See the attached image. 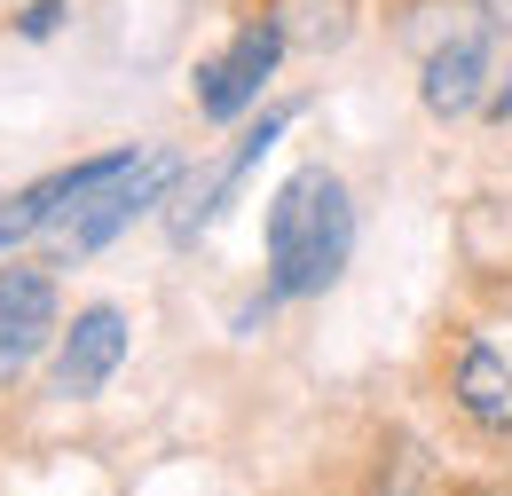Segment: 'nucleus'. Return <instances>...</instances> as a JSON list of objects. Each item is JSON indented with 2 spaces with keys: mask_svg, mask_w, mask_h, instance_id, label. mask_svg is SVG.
<instances>
[{
  "mask_svg": "<svg viewBox=\"0 0 512 496\" xmlns=\"http://www.w3.org/2000/svg\"><path fill=\"white\" fill-rule=\"evenodd\" d=\"M260 252H268V292L276 300H323L347 260H355V197L331 166H300L284 174L260 221Z\"/></svg>",
  "mask_w": 512,
  "mask_h": 496,
  "instance_id": "1",
  "label": "nucleus"
},
{
  "mask_svg": "<svg viewBox=\"0 0 512 496\" xmlns=\"http://www.w3.org/2000/svg\"><path fill=\"white\" fill-rule=\"evenodd\" d=\"M442 402L481 441H512V315H465L442 347Z\"/></svg>",
  "mask_w": 512,
  "mask_h": 496,
  "instance_id": "2",
  "label": "nucleus"
},
{
  "mask_svg": "<svg viewBox=\"0 0 512 496\" xmlns=\"http://www.w3.org/2000/svg\"><path fill=\"white\" fill-rule=\"evenodd\" d=\"M284 56H292V48H284V32H276L260 8H245V16H237V32L190 63L197 119H205V126H245L260 103H268V87H276Z\"/></svg>",
  "mask_w": 512,
  "mask_h": 496,
  "instance_id": "3",
  "label": "nucleus"
},
{
  "mask_svg": "<svg viewBox=\"0 0 512 496\" xmlns=\"http://www.w3.org/2000/svg\"><path fill=\"white\" fill-rule=\"evenodd\" d=\"M134 158H142V150L119 142V150H87V158H71V166H48L40 182H24V189H0V260L16 245H32V237H48V229H64L71 213H87L95 189H111Z\"/></svg>",
  "mask_w": 512,
  "mask_h": 496,
  "instance_id": "4",
  "label": "nucleus"
},
{
  "mask_svg": "<svg viewBox=\"0 0 512 496\" xmlns=\"http://www.w3.org/2000/svg\"><path fill=\"white\" fill-rule=\"evenodd\" d=\"M182 182H190V158H182V150H142L111 189H95L87 213H71L64 229H56V237H64V260H87V252L119 245L134 221H150L158 205H174V189H182Z\"/></svg>",
  "mask_w": 512,
  "mask_h": 496,
  "instance_id": "5",
  "label": "nucleus"
},
{
  "mask_svg": "<svg viewBox=\"0 0 512 496\" xmlns=\"http://www.w3.org/2000/svg\"><path fill=\"white\" fill-rule=\"evenodd\" d=\"M505 40L473 16V24H457L449 40H434L426 56H418V111L434 126H481V103H489V87H497V56Z\"/></svg>",
  "mask_w": 512,
  "mask_h": 496,
  "instance_id": "6",
  "label": "nucleus"
},
{
  "mask_svg": "<svg viewBox=\"0 0 512 496\" xmlns=\"http://www.w3.org/2000/svg\"><path fill=\"white\" fill-rule=\"evenodd\" d=\"M292 119H300V103H260L253 119H245V134H237V150L205 174V182H182L174 189V213H166V229H174V245H190V237H205L229 205H237V189L260 174V158L292 134Z\"/></svg>",
  "mask_w": 512,
  "mask_h": 496,
  "instance_id": "7",
  "label": "nucleus"
},
{
  "mask_svg": "<svg viewBox=\"0 0 512 496\" xmlns=\"http://www.w3.org/2000/svg\"><path fill=\"white\" fill-rule=\"evenodd\" d=\"M127 347H134V331H127V315L111 308V300H95V308H71V323L56 331V363H48V386H56L64 402H95V394L119 378Z\"/></svg>",
  "mask_w": 512,
  "mask_h": 496,
  "instance_id": "8",
  "label": "nucleus"
},
{
  "mask_svg": "<svg viewBox=\"0 0 512 496\" xmlns=\"http://www.w3.org/2000/svg\"><path fill=\"white\" fill-rule=\"evenodd\" d=\"M56 331H64L56 268H40V260H8V268H0V378H16L40 347H56Z\"/></svg>",
  "mask_w": 512,
  "mask_h": 496,
  "instance_id": "9",
  "label": "nucleus"
},
{
  "mask_svg": "<svg viewBox=\"0 0 512 496\" xmlns=\"http://www.w3.org/2000/svg\"><path fill=\"white\" fill-rule=\"evenodd\" d=\"M253 8L284 32V48L308 63L355 48V32H363V0H253Z\"/></svg>",
  "mask_w": 512,
  "mask_h": 496,
  "instance_id": "10",
  "label": "nucleus"
},
{
  "mask_svg": "<svg viewBox=\"0 0 512 496\" xmlns=\"http://www.w3.org/2000/svg\"><path fill=\"white\" fill-rule=\"evenodd\" d=\"M64 24H71V0H24V8H8V40H24V48L56 40Z\"/></svg>",
  "mask_w": 512,
  "mask_h": 496,
  "instance_id": "11",
  "label": "nucleus"
},
{
  "mask_svg": "<svg viewBox=\"0 0 512 496\" xmlns=\"http://www.w3.org/2000/svg\"><path fill=\"white\" fill-rule=\"evenodd\" d=\"M481 126H489V134H512V63L497 71V87H489V103H481Z\"/></svg>",
  "mask_w": 512,
  "mask_h": 496,
  "instance_id": "12",
  "label": "nucleus"
},
{
  "mask_svg": "<svg viewBox=\"0 0 512 496\" xmlns=\"http://www.w3.org/2000/svg\"><path fill=\"white\" fill-rule=\"evenodd\" d=\"M465 8H473V16H481L497 40H512V0H465Z\"/></svg>",
  "mask_w": 512,
  "mask_h": 496,
  "instance_id": "13",
  "label": "nucleus"
}]
</instances>
